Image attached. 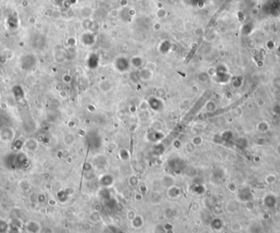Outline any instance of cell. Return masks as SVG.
<instances>
[{"instance_id":"obj_2","label":"cell","mask_w":280,"mask_h":233,"mask_svg":"<svg viewBox=\"0 0 280 233\" xmlns=\"http://www.w3.org/2000/svg\"><path fill=\"white\" fill-rule=\"evenodd\" d=\"M27 231L30 233H39L40 232V224L35 222H31L27 225Z\"/></svg>"},{"instance_id":"obj_5","label":"cell","mask_w":280,"mask_h":233,"mask_svg":"<svg viewBox=\"0 0 280 233\" xmlns=\"http://www.w3.org/2000/svg\"><path fill=\"white\" fill-rule=\"evenodd\" d=\"M41 233H53V231H52L51 229L46 228V229H44Z\"/></svg>"},{"instance_id":"obj_4","label":"cell","mask_w":280,"mask_h":233,"mask_svg":"<svg viewBox=\"0 0 280 233\" xmlns=\"http://www.w3.org/2000/svg\"><path fill=\"white\" fill-rule=\"evenodd\" d=\"M7 223L6 222L0 221V233H5L7 231Z\"/></svg>"},{"instance_id":"obj_3","label":"cell","mask_w":280,"mask_h":233,"mask_svg":"<svg viewBox=\"0 0 280 233\" xmlns=\"http://www.w3.org/2000/svg\"><path fill=\"white\" fill-rule=\"evenodd\" d=\"M31 143H32V141H31V139H29L28 141L26 142V143L25 146H26V148L30 150V151H35L36 147H37V144H36L37 142H35V140L34 142H33V144H31Z\"/></svg>"},{"instance_id":"obj_1","label":"cell","mask_w":280,"mask_h":233,"mask_svg":"<svg viewBox=\"0 0 280 233\" xmlns=\"http://www.w3.org/2000/svg\"><path fill=\"white\" fill-rule=\"evenodd\" d=\"M14 137V131L9 127H3L0 129V139L3 142H9Z\"/></svg>"}]
</instances>
